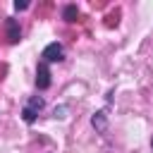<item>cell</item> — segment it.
<instances>
[{"instance_id": "1", "label": "cell", "mask_w": 153, "mask_h": 153, "mask_svg": "<svg viewBox=\"0 0 153 153\" xmlns=\"http://www.w3.org/2000/svg\"><path fill=\"white\" fill-rule=\"evenodd\" d=\"M43 105H45V100H43L41 96H31L29 103L22 108V117H24V122H26V124H33L36 117H38V112L43 110Z\"/></svg>"}, {"instance_id": "2", "label": "cell", "mask_w": 153, "mask_h": 153, "mask_svg": "<svg viewBox=\"0 0 153 153\" xmlns=\"http://www.w3.org/2000/svg\"><path fill=\"white\" fill-rule=\"evenodd\" d=\"M41 57H43L45 65H48V62H62V60H65V48H62L57 41H55V43H48V45L43 48Z\"/></svg>"}, {"instance_id": "7", "label": "cell", "mask_w": 153, "mask_h": 153, "mask_svg": "<svg viewBox=\"0 0 153 153\" xmlns=\"http://www.w3.org/2000/svg\"><path fill=\"white\" fill-rule=\"evenodd\" d=\"M65 112H67V108H65V105H60V108H55V110H53V117H60V120H62V117H65Z\"/></svg>"}, {"instance_id": "3", "label": "cell", "mask_w": 153, "mask_h": 153, "mask_svg": "<svg viewBox=\"0 0 153 153\" xmlns=\"http://www.w3.org/2000/svg\"><path fill=\"white\" fill-rule=\"evenodd\" d=\"M36 86L41 91H45L50 86V69H48L45 62H38V67H36Z\"/></svg>"}, {"instance_id": "9", "label": "cell", "mask_w": 153, "mask_h": 153, "mask_svg": "<svg viewBox=\"0 0 153 153\" xmlns=\"http://www.w3.org/2000/svg\"><path fill=\"white\" fill-rule=\"evenodd\" d=\"M151 148H153V139H151Z\"/></svg>"}, {"instance_id": "6", "label": "cell", "mask_w": 153, "mask_h": 153, "mask_svg": "<svg viewBox=\"0 0 153 153\" xmlns=\"http://www.w3.org/2000/svg\"><path fill=\"white\" fill-rule=\"evenodd\" d=\"M62 17H65V22H76L79 19V7L76 5H67L62 10Z\"/></svg>"}, {"instance_id": "5", "label": "cell", "mask_w": 153, "mask_h": 153, "mask_svg": "<svg viewBox=\"0 0 153 153\" xmlns=\"http://www.w3.org/2000/svg\"><path fill=\"white\" fill-rule=\"evenodd\" d=\"M91 124H93L98 131H105V129H108V115H105V110H98V112H93V117H91Z\"/></svg>"}, {"instance_id": "4", "label": "cell", "mask_w": 153, "mask_h": 153, "mask_svg": "<svg viewBox=\"0 0 153 153\" xmlns=\"http://www.w3.org/2000/svg\"><path fill=\"white\" fill-rule=\"evenodd\" d=\"M5 31H7V41H10V43H19L22 29H19L17 19H7V22H5Z\"/></svg>"}, {"instance_id": "8", "label": "cell", "mask_w": 153, "mask_h": 153, "mask_svg": "<svg viewBox=\"0 0 153 153\" xmlns=\"http://www.w3.org/2000/svg\"><path fill=\"white\" fill-rule=\"evenodd\" d=\"M26 7H29L26 0H17V2H14V10H17V12H19V10H26Z\"/></svg>"}]
</instances>
